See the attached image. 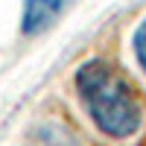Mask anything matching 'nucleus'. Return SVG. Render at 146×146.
<instances>
[{
	"instance_id": "obj_3",
	"label": "nucleus",
	"mask_w": 146,
	"mask_h": 146,
	"mask_svg": "<svg viewBox=\"0 0 146 146\" xmlns=\"http://www.w3.org/2000/svg\"><path fill=\"white\" fill-rule=\"evenodd\" d=\"M35 146H79L76 135H70L58 123H44L35 131Z\"/></svg>"
},
{
	"instance_id": "obj_4",
	"label": "nucleus",
	"mask_w": 146,
	"mask_h": 146,
	"mask_svg": "<svg viewBox=\"0 0 146 146\" xmlns=\"http://www.w3.org/2000/svg\"><path fill=\"white\" fill-rule=\"evenodd\" d=\"M131 53L137 58V67L146 73V18H140L135 32H131Z\"/></svg>"
},
{
	"instance_id": "obj_1",
	"label": "nucleus",
	"mask_w": 146,
	"mask_h": 146,
	"mask_svg": "<svg viewBox=\"0 0 146 146\" xmlns=\"http://www.w3.org/2000/svg\"><path fill=\"white\" fill-rule=\"evenodd\" d=\"M73 94L94 129L108 140H129L143 129V102L111 62L88 58L73 73Z\"/></svg>"
},
{
	"instance_id": "obj_2",
	"label": "nucleus",
	"mask_w": 146,
	"mask_h": 146,
	"mask_svg": "<svg viewBox=\"0 0 146 146\" xmlns=\"http://www.w3.org/2000/svg\"><path fill=\"white\" fill-rule=\"evenodd\" d=\"M73 0H23L21 3V35L38 38L67 12Z\"/></svg>"
}]
</instances>
